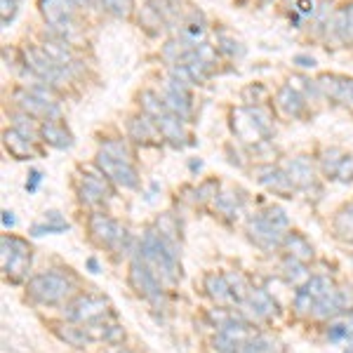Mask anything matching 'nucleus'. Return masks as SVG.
<instances>
[{"label":"nucleus","mask_w":353,"mask_h":353,"mask_svg":"<svg viewBox=\"0 0 353 353\" xmlns=\"http://www.w3.org/2000/svg\"><path fill=\"white\" fill-rule=\"evenodd\" d=\"M83 281L71 266H48L24 285V299L36 309H59L83 292Z\"/></svg>","instance_id":"f257e3e1"},{"label":"nucleus","mask_w":353,"mask_h":353,"mask_svg":"<svg viewBox=\"0 0 353 353\" xmlns=\"http://www.w3.org/2000/svg\"><path fill=\"white\" fill-rule=\"evenodd\" d=\"M137 252L144 264L156 273L158 281L168 290H172L184 281V266H181V243L168 241L158 233L153 224H146L139 233Z\"/></svg>","instance_id":"f03ea898"},{"label":"nucleus","mask_w":353,"mask_h":353,"mask_svg":"<svg viewBox=\"0 0 353 353\" xmlns=\"http://www.w3.org/2000/svg\"><path fill=\"white\" fill-rule=\"evenodd\" d=\"M33 266V248L24 236L3 233L0 238V269L3 278L10 285H26L31 278Z\"/></svg>","instance_id":"7ed1b4c3"},{"label":"nucleus","mask_w":353,"mask_h":353,"mask_svg":"<svg viewBox=\"0 0 353 353\" xmlns=\"http://www.w3.org/2000/svg\"><path fill=\"white\" fill-rule=\"evenodd\" d=\"M128 285L134 292L137 299L146 301L151 309L161 311L168 304V288L158 281V276L149 266L144 264V259L139 257V252H134L128 261Z\"/></svg>","instance_id":"20e7f679"},{"label":"nucleus","mask_w":353,"mask_h":353,"mask_svg":"<svg viewBox=\"0 0 353 353\" xmlns=\"http://www.w3.org/2000/svg\"><path fill=\"white\" fill-rule=\"evenodd\" d=\"M59 318L68 323H78V325H88L94 321H104V318H116L113 304L109 297L99 292H90L83 290L78 297H73L68 304L59 306Z\"/></svg>","instance_id":"39448f33"},{"label":"nucleus","mask_w":353,"mask_h":353,"mask_svg":"<svg viewBox=\"0 0 353 353\" xmlns=\"http://www.w3.org/2000/svg\"><path fill=\"white\" fill-rule=\"evenodd\" d=\"M123 226L118 219H113L106 210H94V212H85V236L92 248L109 252L113 243L118 241Z\"/></svg>","instance_id":"423d86ee"},{"label":"nucleus","mask_w":353,"mask_h":353,"mask_svg":"<svg viewBox=\"0 0 353 353\" xmlns=\"http://www.w3.org/2000/svg\"><path fill=\"white\" fill-rule=\"evenodd\" d=\"M285 233L288 231L273 226L271 221L261 217L259 212L250 214V217L245 219V236H248V241L257 250H261L264 254H281Z\"/></svg>","instance_id":"0eeeda50"},{"label":"nucleus","mask_w":353,"mask_h":353,"mask_svg":"<svg viewBox=\"0 0 353 353\" xmlns=\"http://www.w3.org/2000/svg\"><path fill=\"white\" fill-rule=\"evenodd\" d=\"M10 104L19 111H26L28 116L38 118V121H64V109L61 104H50V101L38 99L36 94H31L21 83H17L10 90Z\"/></svg>","instance_id":"6e6552de"},{"label":"nucleus","mask_w":353,"mask_h":353,"mask_svg":"<svg viewBox=\"0 0 353 353\" xmlns=\"http://www.w3.org/2000/svg\"><path fill=\"white\" fill-rule=\"evenodd\" d=\"M97 168L101 170L113 184L118 186V189H125V191H137L141 186V174L139 170H137L134 163H123V161H116V158H111L109 153L99 151L97 149L94 153V161H92Z\"/></svg>","instance_id":"1a4fd4ad"},{"label":"nucleus","mask_w":353,"mask_h":353,"mask_svg":"<svg viewBox=\"0 0 353 353\" xmlns=\"http://www.w3.org/2000/svg\"><path fill=\"white\" fill-rule=\"evenodd\" d=\"M252 176L259 186H264V189L273 193V196L285 198V201L294 198L299 191L297 186H294V181L290 179V174L276 163H257L252 168Z\"/></svg>","instance_id":"9d476101"},{"label":"nucleus","mask_w":353,"mask_h":353,"mask_svg":"<svg viewBox=\"0 0 353 353\" xmlns=\"http://www.w3.org/2000/svg\"><path fill=\"white\" fill-rule=\"evenodd\" d=\"M238 313L250 323H271L281 316V304H278V299L273 297L269 290L252 288Z\"/></svg>","instance_id":"9b49d317"},{"label":"nucleus","mask_w":353,"mask_h":353,"mask_svg":"<svg viewBox=\"0 0 353 353\" xmlns=\"http://www.w3.org/2000/svg\"><path fill=\"white\" fill-rule=\"evenodd\" d=\"M43 141L41 137H31L26 132H19L14 128L3 130V149L12 161H31V158L43 156Z\"/></svg>","instance_id":"f8f14e48"},{"label":"nucleus","mask_w":353,"mask_h":353,"mask_svg":"<svg viewBox=\"0 0 353 353\" xmlns=\"http://www.w3.org/2000/svg\"><path fill=\"white\" fill-rule=\"evenodd\" d=\"M125 134L137 146H161L165 141L156 121L141 111H134L125 118Z\"/></svg>","instance_id":"ddd939ff"},{"label":"nucleus","mask_w":353,"mask_h":353,"mask_svg":"<svg viewBox=\"0 0 353 353\" xmlns=\"http://www.w3.org/2000/svg\"><path fill=\"white\" fill-rule=\"evenodd\" d=\"M316 81L327 101L353 111V78L339 76V73H323Z\"/></svg>","instance_id":"4468645a"},{"label":"nucleus","mask_w":353,"mask_h":353,"mask_svg":"<svg viewBox=\"0 0 353 353\" xmlns=\"http://www.w3.org/2000/svg\"><path fill=\"white\" fill-rule=\"evenodd\" d=\"M245 205H248V193H245L241 186H229V189L219 191V196L214 198L210 210H212L214 217H219L221 221H238L245 212Z\"/></svg>","instance_id":"2eb2a0df"},{"label":"nucleus","mask_w":353,"mask_h":353,"mask_svg":"<svg viewBox=\"0 0 353 353\" xmlns=\"http://www.w3.org/2000/svg\"><path fill=\"white\" fill-rule=\"evenodd\" d=\"M281 168L290 174V179L294 181L299 191H313L318 189V170L311 156H290L281 163Z\"/></svg>","instance_id":"dca6fc26"},{"label":"nucleus","mask_w":353,"mask_h":353,"mask_svg":"<svg viewBox=\"0 0 353 353\" xmlns=\"http://www.w3.org/2000/svg\"><path fill=\"white\" fill-rule=\"evenodd\" d=\"M323 41H332V43L353 50V0H349V3H344V5H337Z\"/></svg>","instance_id":"f3484780"},{"label":"nucleus","mask_w":353,"mask_h":353,"mask_svg":"<svg viewBox=\"0 0 353 353\" xmlns=\"http://www.w3.org/2000/svg\"><path fill=\"white\" fill-rule=\"evenodd\" d=\"M203 292L214 306H224V309L236 306V299H233V292L229 288V281H226L224 271H205L203 273Z\"/></svg>","instance_id":"a211bd4d"},{"label":"nucleus","mask_w":353,"mask_h":353,"mask_svg":"<svg viewBox=\"0 0 353 353\" xmlns=\"http://www.w3.org/2000/svg\"><path fill=\"white\" fill-rule=\"evenodd\" d=\"M273 101H276V109L285 118H290V121H299V118H304L306 111H309V101H306L304 94H301L297 88H292L290 83L278 88L276 99Z\"/></svg>","instance_id":"6ab92c4d"},{"label":"nucleus","mask_w":353,"mask_h":353,"mask_svg":"<svg viewBox=\"0 0 353 353\" xmlns=\"http://www.w3.org/2000/svg\"><path fill=\"white\" fill-rule=\"evenodd\" d=\"M48 327L61 344L73 346V349H78V351H85V349H90V344H94V341L90 339V334L85 332V327L78 325V323H68V321L57 318V321L48 323Z\"/></svg>","instance_id":"aec40b11"},{"label":"nucleus","mask_w":353,"mask_h":353,"mask_svg":"<svg viewBox=\"0 0 353 353\" xmlns=\"http://www.w3.org/2000/svg\"><path fill=\"white\" fill-rule=\"evenodd\" d=\"M158 125V130H161L163 139L168 141L170 146H174V149H184L186 144H189V132H186V123L181 121V118H176L174 113L170 111H163L158 118H153Z\"/></svg>","instance_id":"412c9836"},{"label":"nucleus","mask_w":353,"mask_h":353,"mask_svg":"<svg viewBox=\"0 0 353 353\" xmlns=\"http://www.w3.org/2000/svg\"><path fill=\"white\" fill-rule=\"evenodd\" d=\"M41 141L50 149H57V151H66L76 144L73 139V132L68 130V125L64 121H43L41 123Z\"/></svg>","instance_id":"4be33fe9"},{"label":"nucleus","mask_w":353,"mask_h":353,"mask_svg":"<svg viewBox=\"0 0 353 353\" xmlns=\"http://www.w3.org/2000/svg\"><path fill=\"white\" fill-rule=\"evenodd\" d=\"M99 151L109 153L111 158L116 161H123V163H137V151H134V144L128 139V134H104L99 139Z\"/></svg>","instance_id":"5701e85b"},{"label":"nucleus","mask_w":353,"mask_h":353,"mask_svg":"<svg viewBox=\"0 0 353 353\" xmlns=\"http://www.w3.org/2000/svg\"><path fill=\"white\" fill-rule=\"evenodd\" d=\"M278 273H281V278L288 283V285H292L294 290L297 288H304L306 281L313 276L311 273V266L306 264V261L301 259H294L290 257V254H281V264H278Z\"/></svg>","instance_id":"b1692460"},{"label":"nucleus","mask_w":353,"mask_h":353,"mask_svg":"<svg viewBox=\"0 0 353 353\" xmlns=\"http://www.w3.org/2000/svg\"><path fill=\"white\" fill-rule=\"evenodd\" d=\"M281 254H290V257L301 259V261H306V264H311V261L316 259V248H313V243L301 231L290 229L285 233V241H283Z\"/></svg>","instance_id":"393cba45"},{"label":"nucleus","mask_w":353,"mask_h":353,"mask_svg":"<svg viewBox=\"0 0 353 353\" xmlns=\"http://www.w3.org/2000/svg\"><path fill=\"white\" fill-rule=\"evenodd\" d=\"M330 229L337 241L353 245V201H346L341 208L334 210L332 219H330Z\"/></svg>","instance_id":"a878e982"},{"label":"nucleus","mask_w":353,"mask_h":353,"mask_svg":"<svg viewBox=\"0 0 353 353\" xmlns=\"http://www.w3.org/2000/svg\"><path fill=\"white\" fill-rule=\"evenodd\" d=\"M137 21H139V28L146 33V36H151V38H156V36H161V33L168 28V24H165V19L161 14L156 12V10L151 8L149 3H141V5H137Z\"/></svg>","instance_id":"bb28decb"},{"label":"nucleus","mask_w":353,"mask_h":353,"mask_svg":"<svg viewBox=\"0 0 353 353\" xmlns=\"http://www.w3.org/2000/svg\"><path fill=\"white\" fill-rule=\"evenodd\" d=\"M71 189H73V196H76V203L83 212H94V210H106V203L104 198L99 196L97 191L88 189L83 181H78L76 176H71Z\"/></svg>","instance_id":"cd10ccee"},{"label":"nucleus","mask_w":353,"mask_h":353,"mask_svg":"<svg viewBox=\"0 0 353 353\" xmlns=\"http://www.w3.org/2000/svg\"><path fill=\"white\" fill-rule=\"evenodd\" d=\"M334 10H337L334 0H318V10H316V14H313V19L309 21L311 38H318V41H323V36H325L330 21H332Z\"/></svg>","instance_id":"c85d7f7f"},{"label":"nucleus","mask_w":353,"mask_h":353,"mask_svg":"<svg viewBox=\"0 0 353 353\" xmlns=\"http://www.w3.org/2000/svg\"><path fill=\"white\" fill-rule=\"evenodd\" d=\"M346 156H349V153L344 149H339V146H325V149L318 153V168H321L323 176L337 179V172H339V168Z\"/></svg>","instance_id":"c756f323"},{"label":"nucleus","mask_w":353,"mask_h":353,"mask_svg":"<svg viewBox=\"0 0 353 353\" xmlns=\"http://www.w3.org/2000/svg\"><path fill=\"white\" fill-rule=\"evenodd\" d=\"M5 118H10V128L19 130V132H26L31 137H41V121L33 116H28L26 111H19V109H5Z\"/></svg>","instance_id":"7c9ffc66"},{"label":"nucleus","mask_w":353,"mask_h":353,"mask_svg":"<svg viewBox=\"0 0 353 353\" xmlns=\"http://www.w3.org/2000/svg\"><path fill=\"white\" fill-rule=\"evenodd\" d=\"M137 106H139V111L141 113H146V116H151V118H158L163 111H168V106H165V101H163V97L158 90H149V88H144L139 94H137Z\"/></svg>","instance_id":"2f4dec72"},{"label":"nucleus","mask_w":353,"mask_h":353,"mask_svg":"<svg viewBox=\"0 0 353 353\" xmlns=\"http://www.w3.org/2000/svg\"><path fill=\"white\" fill-rule=\"evenodd\" d=\"M221 191V181L217 176H208L196 186V198H193V208H210L214 203V198Z\"/></svg>","instance_id":"473e14b6"},{"label":"nucleus","mask_w":353,"mask_h":353,"mask_svg":"<svg viewBox=\"0 0 353 353\" xmlns=\"http://www.w3.org/2000/svg\"><path fill=\"white\" fill-rule=\"evenodd\" d=\"M292 316L299 318V321H311L313 316V309H316V297L306 292L304 288H297L294 290V297H292Z\"/></svg>","instance_id":"72a5a7b5"},{"label":"nucleus","mask_w":353,"mask_h":353,"mask_svg":"<svg viewBox=\"0 0 353 353\" xmlns=\"http://www.w3.org/2000/svg\"><path fill=\"white\" fill-rule=\"evenodd\" d=\"M241 353H285V349H283V344L276 337L261 332V334H254V337L243 346Z\"/></svg>","instance_id":"f704fd0d"},{"label":"nucleus","mask_w":353,"mask_h":353,"mask_svg":"<svg viewBox=\"0 0 353 353\" xmlns=\"http://www.w3.org/2000/svg\"><path fill=\"white\" fill-rule=\"evenodd\" d=\"M339 285L332 281V278L327 276V273H313V276L306 281V285L304 290L309 294H313L316 299H321V297H327V294H332L334 290H337Z\"/></svg>","instance_id":"c9c22d12"},{"label":"nucleus","mask_w":353,"mask_h":353,"mask_svg":"<svg viewBox=\"0 0 353 353\" xmlns=\"http://www.w3.org/2000/svg\"><path fill=\"white\" fill-rule=\"evenodd\" d=\"M153 226H156L158 233L168 238V241L181 243V226H179V219H176L172 212H163V214H158V219L153 221Z\"/></svg>","instance_id":"e433bc0d"},{"label":"nucleus","mask_w":353,"mask_h":353,"mask_svg":"<svg viewBox=\"0 0 353 353\" xmlns=\"http://www.w3.org/2000/svg\"><path fill=\"white\" fill-rule=\"evenodd\" d=\"M269 88L264 83H250L243 88L241 92V99H243V106H264L269 104Z\"/></svg>","instance_id":"4c0bfd02"},{"label":"nucleus","mask_w":353,"mask_h":353,"mask_svg":"<svg viewBox=\"0 0 353 353\" xmlns=\"http://www.w3.org/2000/svg\"><path fill=\"white\" fill-rule=\"evenodd\" d=\"M101 12L116 17V19H130L137 12L134 0H101Z\"/></svg>","instance_id":"58836bf2"},{"label":"nucleus","mask_w":353,"mask_h":353,"mask_svg":"<svg viewBox=\"0 0 353 353\" xmlns=\"http://www.w3.org/2000/svg\"><path fill=\"white\" fill-rule=\"evenodd\" d=\"M217 50L221 52V57H229V59H241L245 54V48L241 45V41H236L231 33H224V31L217 36Z\"/></svg>","instance_id":"ea45409f"},{"label":"nucleus","mask_w":353,"mask_h":353,"mask_svg":"<svg viewBox=\"0 0 353 353\" xmlns=\"http://www.w3.org/2000/svg\"><path fill=\"white\" fill-rule=\"evenodd\" d=\"M259 214L264 219H269L273 226H278V229H283V231H290L292 226H290V217L285 214V210L281 208V205H266V208H261L259 210Z\"/></svg>","instance_id":"a19ab883"},{"label":"nucleus","mask_w":353,"mask_h":353,"mask_svg":"<svg viewBox=\"0 0 353 353\" xmlns=\"http://www.w3.org/2000/svg\"><path fill=\"white\" fill-rule=\"evenodd\" d=\"M68 226H57V224H48V221H33L31 226H28V236L31 238H41V236H57V233H66Z\"/></svg>","instance_id":"79ce46f5"},{"label":"nucleus","mask_w":353,"mask_h":353,"mask_svg":"<svg viewBox=\"0 0 353 353\" xmlns=\"http://www.w3.org/2000/svg\"><path fill=\"white\" fill-rule=\"evenodd\" d=\"M128 339V330L121 323H116V318L109 323V327H106V337H104V344L106 346H121L123 341Z\"/></svg>","instance_id":"37998d69"},{"label":"nucleus","mask_w":353,"mask_h":353,"mask_svg":"<svg viewBox=\"0 0 353 353\" xmlns=\"http://www.w3.org/2000/svg\"><path fill=\"white\" fill-rule=\"evenodd\" d=\"M327 339L332 341V344H339V341H344V339H349L351 334H353V330L351 325H346V323H327Z\"/></svg>","instance_id":"c03bdc74"},{"label":"nucleus","mask_w":353,"mask_h":353,"mask_svg":"<svg viewBox=\"0 0 353 353\" xmlns=\"http://www.w3.org/2000/svg\"><path fill=\"white\" fill-rule=\"evenodd\" d=\"M17 10H19V3H17V0H0V17H3V26H8L10 21L14 19Z\"/></svg>","instance_id":"a18cd8bd"},{"label":"nucleus","mask_w":353,"mask_h":353,"mask_svg":"<svg viewBox=\"0 0 353 353\" xmlns=\"http://www.w3.org/2000/svg\"><path fill=\"white\" fill-rule=\"evenodd\" d=\"M337 179L344 181V184L353 181V156H351V153L344 158V163H341V168H339V172H337Z\"/></svg>","instance_id":"49530a36"},{"label":"nucleus","mask_w":353,"mask_h":353,"mask_svg":"<svg viewBox=\"0 0 353 353\" xmlns=\"http://www.w3.org/2000/svg\"><path fill=\"white\" fill-rule=\"evenodd\" d=\"M43 221H48V224H57V226H68L66 217L59 212V210H48V212H43Z\"/></svg>","instance_id":"de8ad7c7"},{"label":"nucleus","mask_w":353,"mask_h":353,"mask_svg":"<svg viewBox=\"0 0 353 353\" xmlns=\"http://www.w3.org/2000/svg\"><path fill=\"white\" fill-rule=\"evenodd\" d=\"M41 181H43L41 170H31V172H28V179H26V193H36L38 186H41Z\"/></svg>","instance_id":"09e8293b"},{"label":"nucleus","mask_w":353,"mask_h":353,"mask_svg":"<svg viewBox=\"0 0 353 353\" xmlns=\"http://www.w3.org/2000/svg\"><path fill=\"white\" fill-rule=\"evenodd\" d=\"M292 61L297 66H301V68H313V66H316V59H313V57H309V54H294Z\"/></svg>","instance_id":"8fccbe9b"},{"label":"nucleus","mask_w":353,"mask_h":353,"mask_svg":"<svg viewBox=\"0 0 353 353\" xmlns=\"http://www.w3.org/2000/svg\"><path fill=\"white\" fill-rule=\"evenodd\" d=\"M3 226L5 229H14L17 226V217H14L12 210H3Z\"/></svg>","instance_id":"3c124183"},{"label":"nucleus","mask_w":353,"mask_h":353,"mask_svg":"<svg viewBox=\"0 0 353 353\" xmlns=\"http://www.w3.org/2000/svg\"><path fill=\"white\" fill-rule=\"evenodd\" d=\"M104 353H139V351H134V349H130V346L121 344V346H111V349H106Z\"/></svg>","instance_id":"603ef678"},{"label":"nucleus","mask_w":353,"mask_h":353,"mask_svg":"<svg viewBox=\"0 0 353 353\" xmlns=\"http://www.w3.org/2000/svg\"><path fill=\"white\" fill-rule=\"evenodd\" d=\"M88 269H90V273H99V261H97L94 257H90L88 259Z\"/></svg>","instance_id":"864d4df0"},{"label":"nucleus","mask_w":353,"mask_h":353,"mask_svg":"<svg viewBox=\"0 0 353 353\" xmlns=\"http://www.w3.org/2000/svg\"><path fill=\"white\" fill-rule=\"evenodd\" d=\"M349 254H351V259H353V245H351V248H349Z\"/></svg>","instance_id":"5fc2aeb1"},{"label":"nucleus","mask_w":353,"mask_h":353,"mask_svg":"<svg viewBox=\"0 0 353 353\" xmlns=\"http://www.w3.org/2000/svg\"><path fill=\"white\" fill-rule=\"evenodd\" d=\"M17 3H21V0H17Z\"/></svg>","instance_id":"6e6d98bb"}]
</instances>
